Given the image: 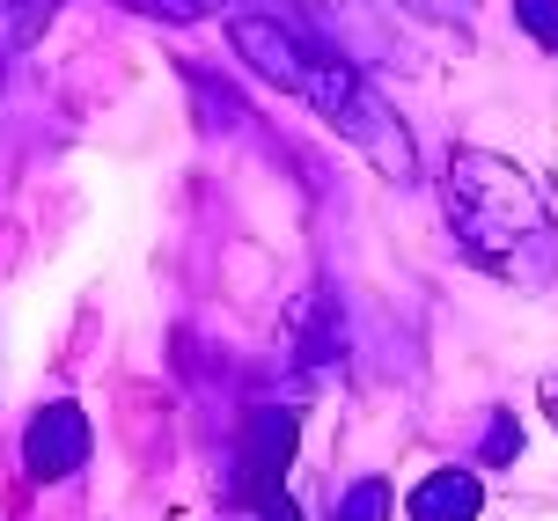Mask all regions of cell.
I'll return each mask as SVG.
<instances>
[{
    "mask_svg": "<svg viewBox=\"0 0 558 521\" xmlns=\"http://www.w3.org/2000/svg\"><path fill=\"white\" fill-rule=\"evenodd\" d=\"M228 45L243 52V66H257L272 88H302L308 74V52H316V37L308 29H294L287 15H228Z\"/></svg>",
    "mask_w": 558,
    "mask_h": 521,
    "instance_id": "cell-4",
    "label": "cell"
},
{
    "mask_svg": "<svg viewBox=\"0 0 558 521\" xmlns=\"http://www.w3.org/2000/svg\"><path fill=\"white\" fill-rule=\"evenodd\" d=\"M448 220L485 272L507 279H536L551 265V220H544V198L514 162L500 155H456L448 169Z\"/></svg>",
    "mask_w": 558,
    "mask_h": 521,
    "instance_id": "cell-1",
    "label": "cell"
},
{
    "mask_svg": "<svg viewBox=\"0 0 558 521\" xmlns=\"http://www.w3.org/2000/svg\"><path fill=\"white\" fill-rule=\"evenodd\" d=\"M88 463V412L82 404H45V412L29 419L23 434V470L37 477V485H59V477H74V470Z\"/></svg>",
    "mask_w": 558,
    "mask_h": 521,
    "instance_id": "cell-5",
    "label": "cell"
},
{
    "mask_svg": "<svg viewBox=\"0 0 558 521\" xmlns=\"http://www.w3.org/2000/svg\"><path fill=\"white\" fill-rule=\"evenodd\" d=\"M338 521H390V485L383 477H361L353 493L338 499Z\"/></svg>",
    "mask_w": 558,
    "mask_h": 521,
    "instance_id": "cell-8",
    "label": "cell"
},
{
    "mask_svg": "<svg viewBox=\"0 0 558 521\" xmlns=\"http://www.w3.org/2000/svg\"><path fill=\"white\" fill-rule=\"evenodd\" d=\"M294 353H302L308 367H324V360H338V353H345L338 308L324 302V294H302V302H294Z\"/></svg>",
    "mask_w": 558,
    "mask_h": 521,
    "instance_id": "cell-7",
    "label": "cell"
},
{
    "mask_svg": "<svg viewBox=\"0 0 558 521\" xmlns=\"http://www.w3.org/2000/svg\"><path fill=\"white\" fill-rule=\"evenodd\" d=\"M544 412H551V419H558V383H544Z\"/></svg>",
    "mask_w": 558,
    "mask_h": 521,
    "instance_id": "cell-10",
    "label": "cell"
},
{
    "mask_svg": "<svg viewBox=\"0 0 558 521\" xmlns=\"http://www.w3.org/2000/svg\"><path fill=\"white\" fill-rule=\"evenodd\" d=\"M272 521H302V514H294V507H272Z\"/></svg>",
    "mask_w": 558,
    "mask_h": 521,
    "instance_id": "cell-11",
    "label": "cell"
},
{
    "mask_svg": "<svg viewBox=\"0 0 558 521\" xmlns=\"http://www.w3.org/2000/svg\"><path fill=\"white\" fill-rule=\"evenodd\" d=\"M287 463H294V412H251L243 440H235V499L257 507V514H272L287 507L279 485H287Z\"/></svg>",
    "mask_w": 558,
    "mask_h": 521,
    "instance_id": "cell-3",
    "label": "cell"
},
{
    "mask_svg": "<svg viewBox=\"0 0 558 521\" xmlns=\"http://www.w3.org/2000/svg\"><path fill=\"white\" fill-rule=\"evenodd\" d=\"M308 110H324V125L331 133H345L353 147H361L375 169H390V177H412V140H404V125L390 118V104H375V88L345 66V52H331V45H316L308 52V74L302 88H294Z\"/></svg>",
    "mask_w": 558,
    "mask_h": 521,
    "instance_id": "cell-2",
    "label": "cell"
},
{
    "mask_svg": "<svg viewBox=\"0 0 558 521\" xmlns=\"http://www.w3.org/2000/svg\"><path fill=\"white\" fill-rule=\"evenodd\" d=\"M514 15H522V29H530L536 45L558 52V0H514Z\"/></svg>",
    "mask_w": 558,
    "mask_h": 521,
    "instance_id": "cell-9",
    "label": "cell"
},
{
    "mask_svg": "<svg viewBox=\"0 0 558 521\" xmlns=\"http://www.w3.org/2000/svg\"><path fill=\"white\" fill-rule=\"evenodd\" d=\"M477 477L471 470H441L412 493V521H477Z\"/></svg>",
    "mask_w": 558,
    "mask_h": 521,
    "instance_id": "cell-6",
    "label": "cell"
}]
</instances>
